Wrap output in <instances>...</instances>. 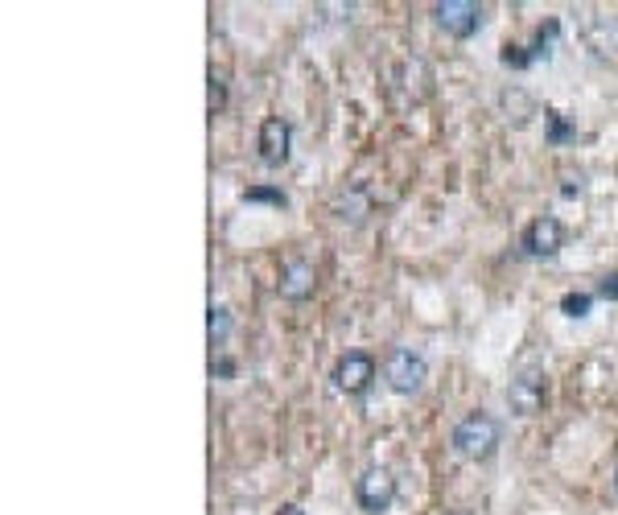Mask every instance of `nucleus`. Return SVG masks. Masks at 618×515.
Listing matches in <instances>:
<instances>
[{
    "label": "nucleus",
    "instance_id": "obj_19",
    "mask_svg": "<svg viewBox=\"0 0 618 515\" xmlns=\"http://www.w3.org/2000/svg\"><path fill=\"white\" fill-rule=\"evenodd\" d=\"M211 375L227 380V375H235V363H231V359H215V363H211Z\"/></svg>",
    "mask_w": 618,
    "mask_h": 515
},
{
    "label": "nucleus",
    "instance_id": "obj_20",
    "mask_svg": "<svg viewBox=\"0 0 618 515\" xmlns=\"http://www.w3.org/2000/svg\"><path fill=\"white\" fill-rule=\"evenodd\" d=\"M277 515H305V511H301V507H297V503H285V507H281V511H277Z\"/></svg>",
    "mask_w": 618,
    "mask_h": 515
},
{
    "label": "nucleus",
    "instance_id": "obj_14",
    "mask_svg": "<svg viewBox=\"0 0 618 515\" xmlns=\"http://www.w3.org/2000/svg\"><path fill=\"white\" fill-rule=\"evenodd\" d=\"M206 108H211V116H219L227 108V71H223V66H211V91H206Z\"/></svg>",
    "mask_w": 618,
    "mask_h": 515
},
{
    "label": "nucleus",
    "instance_id": "obj_11",
    "mask_svg": "<svg viewBox=\"0 0 618 515\" xmlns=\"http://www.w3.org/2000/svg\"><path fill=\"white\" fill-rule=\"evenodd\" d=\"M557 42H561V21L553 17V21H544L540 25V33H536V42L528 46V62H548V58H553V50H557Z\"/></svg>",
    "mask_w": 618,
    "mask_h": 515
},
{
    "label": "nucleus",
    "instance_id": "obj_6",
    "mask_svg": "<svg viewBox=\"0 0 618 515\" xmlns=\"http://www.w3.org/2000/svg\"><path fill=\"white\" fill-rule=\"evenodd\" d=\"M433 21H437V29L450 33V38L466 42L478 33V25H483V5H474V0H441V5H433Z\"/></svg>",
    "mask_w": 618,
    "mask_h": 515
},
{
    "label": "nucleus",
    "instance_id": "obj_17",
    "mask_svg": "<svg viewBox=\"0 0 618 515\" xmlns=\"http://www.w3.org/2000/svg\"><path fill=\"white\" fill-rule=\"evenodd\" d=\"M590 305H594L590 293H565V297H561V314H565V318H586Z\"/></svg>",
    "mask_w": 618,
    "mask_h": 515
},
{
    "label": "nucleus",
    "instance_id": "obj_15",
    "mask_svg": "<svg viewBox=\"0 0 618 515\" xmlns=\"http://www.w3.org/2000/svg\"><path fill=\"white\" fill-rule=\"evenodd\" d=\"M544 120H548V141H553V145H565V141H577V128H569L561 112H544Z\"/></svg>",
    "mask_w": 618,
    "mask_h": 515
},
{
    "label": "nucleus",
    "instance_id": "obj_9",
    "mask_svg": "<svg viewBox=\"0 0 618 515\" xmlns=\"http://www.w3.org/2000/svg\"><path fill=\"white\" fill-rule=\"evenodd\" d=\"M256 149H260V161L268 169H281L293 153V124L281 120V116H268L260 124V136H256Z\"/></svg>",
    "mask_w": 618,
    "mask_h": 515
},
{
    "label": "nucleus",
    "instance_id": "obj_12",
    "mask_svg": "<svg viewBox=\"0 0 618 515\" xmlns=\"http://www.w3.org/2000/svg\"><path fill=\"white\" fill-rule=\"evenodd\" d=\"M206 334H211V347H223L231 338V309L227 305H211V318H206Z\"/></svg>",
    "mask_w": 618,
    "mask_h": 515
},
{
    "label": "nucleus",
    "instance_id": "obj_2",
    "mask_svg": "<svg viewBox=\"0 0 618 515\" xmlns=\"http://www.w3.org/2000/svg\"><path fill=\"white\" fill-rule=\"evenodd\" d=\"M355 503H359L363 515H384V511H392V503H396V478H392V470L367 466L355 478Z\"/></svg>",
    "mask_w": 618,
    "mask_h": 515
},
{
    "label": "nucleus",
    "instance_id": "obj_5",
    "mask_svg": "<svg viewBox=\"0 0 618 515\" xmlns=\"http://www.w3.org/2000/svg\"><path fill=\"white\" fill-rule=\"evenodd\" d=\"M429 83H433V75L421 58H404V62L388 66V95L396 103H404V108L408 103H421L429 95Z\"/></svg>",
    "mask_w": 618,
    "mask_h": 515
},
{
    "label": "nucleus",
    "instance_id": "obj_1",
    "mask_svg": "<svg viewBox=\"0 0 618 515\" xmlns=\"http://www.w3.org/2000/svg\"><path fill=\"white\" fill-rule=\"evenodd\" d=\"M499 441H503V429H499V421L491 417V412H466V417L454 425V433H450L454 454L466 458V462H491L495 450H499Z\"/></svg>",
    "mask_w": 618,
    "mask_h": 515
},
{
    "label": "nucleus",
    "instance_id": "obj_18",
    "mask_svg": "<svg viewBox=\"0 0 618 515\" xmlns=\"http://www.w3.org/2000/svg\"><path fill=\"white\" fill-rule=\"evenodd\" d=\"M598 297H606V301H618V272H606V277L598 281Z\"/></svg>",
    "mask_w": 618,
    "mask_h": 515
},
{
    "label": "nucleus",
    "instance_id": "obj_7",
    "mask_svg": "<svg viewBox=\"0 0 618 515\" xmlns=\"http://www.w3.org/2000/svg\"><path fill=\"white\" fill-rule=\"evenodd\" d=\"M330 380H334V388L342 396H363L371 388V380H375V359L367 351H347V355L334 363Z\"/></svg>",
    "mask_w": 618,
    "mask_h": 515
},
{
    "label": "nucleus",
    "instance_id": "obj_8",
    "mask_svg": "<svg viewBox=\"0 0 618 515\" xmlns=\"http://www.w3.org/2000/svg\"><path fill=\"white\" fill-rule=\"evenodd\" d=\"M520 248H524L532 260L557 256V252L565 248V227H561V219H553V215L532 219V223L524 227V235H520Z\"/></svg>",
    "mask_w": 618,
    "mask_h": 515
},
{
    "label": "nucleus",
    "instance_id": "obj_16",
    "mask_svg": "<svg viewBox=\"0 0 618 515\" xmlns=\"http://www.w3.org/2000/svg\"><path fill=\"white\" fill-rule=\"evenodd\" d=\"M244 202H268V206H289V194L277 190V186H248L244 190Z\"/></svg>",
    "mask_w": 618,
    "mask_h": 515
},
{
    "label": "nucleus",
    "instance_id": "obj_22",
    "mask_svg": "<svg viewBox=\"0 0 618 515\" xmlns=\"http://www.w3.org/2000/svg\"><path fill=\"white\" fill-rule=\"evenodd\" d=\"M450 515H470V511H450Z\"/></svg>",
    "mask_w": 618,
    "mask_h": 515
},
{
    "label": "nucleus",
    "instance_id": "obj_21",
    "mask_svg": "<svg viewBox=\"0 0 618 515\" xmlns=\"http://www.w3.org/2000/svg\"><path fill=\"white\" fill-rule=\"evenodd\" d=\"M614 499H618V466H614Z\"/></svg>",
    "mask_w": 618,
    "mask_h": 515
},
{
    "label": "nucleus",
    "instance_id": "obj_13",
    "mask_svg": "<svg viewBox=\"0 0 618 515\" xmlns=\"http://www.w3.org/2000/svg\"><path fill=\"white\" fill-rule=\"evenodd\" d=\"M334 215H338V219H351V223H363V219H367V202H363V186H355V190H351V198H347V194H342V198L334 202Z\"/></svg>",
    "mask_w": 618,
    "mask_h": 515
},
{
    "label": "nucleus",
    "instance_id": "obj_4",
    "mask_svg": "<svg viewBox=\"0 0 618 515\" xmlns=\"http://www.w3.org/2000/svg\"><path fill=\"white\" fill-rule=\"evenodd\" d=\"M384 380H388V388L396 396H417L425 388V380H429V367H425V359L417 351L396 347L388 355V363H384Z\"/></svg>",
    "mask_w": 618,
    "mask_h": 515
},
{
    "label": "nucleus",
    "instance_id": "obj_3",
    "mask_svg": "<svg viewBox=\"0 0 618 515\" xmlns=\"http://www.w3.org/2000/svg\"><path fill=\"white\" fill-rule=\"evenodd\" d=\"M507 404H511L515 417H540L544 404H548V375L540 367H524L507 384Z\"/></svg>",
    "mask_w": 618,
    "mask_h": 515
},
{
    "label": "nucleus",
    "instance_id": "obj_10",
    "mask_svg": "<svg viewBox=\"0 0 618 515\" xmlns=\"http://www.w3.org/2000/svg\"><path fill=\"white\" fill-rule=\"evenodd\" d=\"M277 289H281L285 301H305V297H314V289H318V268L309 264L305 256H289V260L281 264Z\"/></svg>",
    "mask_w": 618,
    "mask_h": 515
}]
</instances>
